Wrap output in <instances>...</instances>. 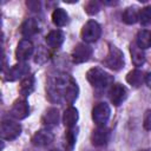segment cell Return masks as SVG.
<instances>
[{
    "label": "cell",
    "instance_id": "13",
    "mask_svg": "<svg viewBox=\"0 0 151 151\" xmlns=\"http://www.w3.org/2000/svg\"><path fill=\"white\" fill-rule=\"evenodd\" d=\"M64 40H65V34L60 29L51 31L45 38V41H46L47 46H50L52 48H59L63 45Z\"/></svg>",
    "mask_w": 151,
    "mask_h": 151
},
{
    "label": "cell",
    "instance_id": "8",
    "mask_svg": "<svg viewBox=\"0 0 151 151\" xmlns=\"http://www.w3.org/2000/svg\"><path fill=\"white\" fill-rule=\"evenodd\" d=\"M34 52V46L31 40L22 39L18 42L17 50H15V58L19 63H25Z\"/></svg>",
    "mask_w": 151,
    "mask_h": 151
},
{
    "label": "cell",
    "instance_id": "7",
    "mask_svg": "<svg viewBox=\"0 0 151 151\" xmlns=\"http://www.w3.org/2000/svg\"><path fill=\"white\" fill-rule=\"evenodd\" d=\"M92 53H93V50H92V47L90 45H87L85 42H80V44L76 45V47L73 48L71 57H72L73 63L83 64V63L87 61L91 58Z\"/></svg>",
    "mask_w": 151,
    "mask_h": 151
},
{
    "label": "cell",
    "instance_id": "15",
    "mask_svg": "<svg viewBox=\"0 0 151 151\" xmlns=\"http://www.w3.org/2000/svg\"><path fill=\"white\" fill-rule=\"evenodd\" d=\"M29 71V67L25 64V63H19L17 65H14L13 67H11L7 72V80H17L19 78H22L24 76H26Z\"/></svg>",
    "mask_w": 151,
    "mask_h": 151
},
{
    "label": "cell",
    "instance_id": "9",
    "mask_svg": "<svg viewBox=\"0 0 151 151\" xmlns=\"http://www.w3.org/2000/svg\"><path fill=\"white\" fill-rule=\"evenodd\" d=\"M54 139V134L48 129H41L32 136V144L37 147H45L50 145Z\"/></svg>",
    "mask_w": 151,
    "mask_h": 151
},
{
    "label": "cell",
    "instance_id": "26",
    "mask_svg": "<svg viewBox=\"0 0 151 151\" xmlns=\"http://www.w3.org/2000/svg\"><path fill=\"white\" fill-rule=\"evenodd\" d=\"M100 7H101V4L97 0H91L88 1L86 5H85V12L88 14V15H94L97 14L99 11H100Z\"/></svg>",
    "mask_w": 151,
    "mask_h": 151
},
{
    "label": "cell",
    "instance_id": "30",
    "mask_svg": "<svg viewBox=\"0 0 151 151\" xmlns=\"http://www.w3.org/2000/svg\"><path fill=\"white\" fill-rule=\"evenodd\" d=\"M4 147H5V143L2 142V139H0V151H2Z\"/></svg>",
    "mask_w": 151,
    "mask_h": 151
},
{
    "label": "cell",
    "instance_id": "28",
    "mask_svg": "<svg viewBox=\"0 0 151 151\" xmlns=\"http://www.w3.org/2000/svg\"><path fill=\"white\" fill-rule=\"evenodd\" d=\"M26 4H27V6H28L32 11H37V9H39V7H40V4H39L38 1H27Z\"/></svg>",
    "mask_w": 151,
    "mask_h": 151
},
{
    "label": "cell",
    "instance_id": "22",
    "mask_svg": "<svg viewBox=\"0 0 151 151\" xmlns=\"http://www.w3.org/2000/svg\"><path fill=\"white\" fill-rule=\"evenodd\" d=\"M52 21L57 27H63L68 22V15L65 9L55 8L52 13Z\"/></svg>",
    "mask_w": 151,
    "mask_h": 151
},
{
    "label": "cell",
    "instance_id": "24",
    "mask_svg": "<svg viewBox=\"0 0 151 151\" xmlns=\"http://www.w3.org/2000/svg\"><path fill=\"white\" fill-rule=\"evenodd\" d=\"M64 145L66 151H72L74 149L76 145V140H77V133L74 132L73 127L72 129H67V131H65V136H64Z\"/></svg>",
    "mask_w": 151,
    "mask_h": 151
},
{
    "label": "cell",
    "instance_id": "20",
    "mask_svg": "<svg viewBox=\"0 0 151 151\" xmlns=\"http://www.w3.org/2000/svg\"><path fill=\"white\" fill-rule=\"evenodd\" d=\"M136 45L142 48V50H146L151 46V33L147 29H142L138 32L137 34V39H136Z\"/></svg>",
    "mask_w": 151,
    "mask_h": 151
},
{
    "label": "cell",
    "instance_id": "21",
    "mask_svg": "<svg viewBox=\"0 0 151 151\" xmlns=\"http://www.w3.org/2000/svg\"><path fill=\"white\" fill-rule=\"evenodd\" d=\"M122 20L127 25H133L139 21V12L136 7H127L122 14Z\"/></svg>",
    "mask_w": 151,
    "mask_h": 151
},
{
    "label": "cell",
    "instance_id": "16",
    "mask_svg": "<svg viewBox=\"0 0 151 151\" xmlns=\"http://www.w3.org/2000/svg\"><path fill=\"white\" fill-rule=\"evenodd\" d=\"M78 118H79V113H78V110L74 107V106H68L65 112H64V117H63V122H64V125L67 127V129H72L74 127V125L77 124L78 122Z\"/></svg>",
    "mask_w": 151,
    "mask_h": 151
},
{
    "label": "cell",
    "instance_id": "17",
    "mask_svg": "<svg viewBox=\"0 0 151 151\" xmlns=\"http://www.w3.org/2000/svg\"><path fill=\"white\" fill-rule=\"evenodd\" d=\"M130 53H131V59H132V63L134 66H142L144 65L145 63V53H144V50L139 48L136 42H132L130 45Z\"/></svg>",
    "mask_w": 151,
    "mask_h": 151
},
{
    "label": "cell",
    "instance_id": "34",
    "mask_svg": "<svg viewBox=\"0 0 151 151\" xmlns=\"http://www.w3.org/2000/svg\"><path fill=\"white\" fill-rule=\"evenodd\" d=\"M51 151H59V150H51Z\"/></svg>",
    "mask_w": 151,
    "mask_h": 151
},
{
    "label": "cell",
    "instance_id": "3",
    "mask_svg": "<svg viewBox=\"0 0 151 151\" xmlns=\"http://www.w3.org/2000/svg\"><path fill=\"white\" fill-rule=\"evenodd\" d=\"M104 65L113 71H119L124 67L125 65V59H124V54L123 52L114 45L110 44L109 47V52L106 58L104 59Z\"/></svg>",
    "mask_w": 151,
    "mask_h": 151
},
{
    "label": "cell",
    "instance_id": "29",
    "mask_svg": "<svg viewBox=\"0 0 151 151\" xmlns=\"http://www.w3.org/2000/svg\"><path fill=\"white\" fill-rule=\"evenodd\" d=\"M144 77H145V83H146V85L150 87V86H151V73H146Z\"/></svg>",
    "mask_w": 151,
    "mask_h": 151
},
{
    "label": "cell",
    "instance_id": "4",
    "mask_svg": "<svg viewBox=\"0 0 151 151\" xmlns=\"http://www.w3.org/2000/svg\"><path fill=\"white\" fill-rule=\"evenodd\" d=\"M101 35V27L96 20H88L81 28V38L85 44L96 42Z\"/></svg>",
    "mask_w": 151,
    "mask_h": 151
},
{
    "label": "cell",
    "instance_id": "10",
    "mask_svg": "<svg viewBox=\"0 0 151 151\" xmlns=\"http://www.w3.org/2000/svg\"><path fill=\"white\" fill-rule=\"evenodd\" d=\"M109 97L114 106H119L127 98V88L122 84H114L109 91Z\"/></svg>",
    "mask_w": 151,
    "mask_h": 151
},
{
    "label": "cell",
    "instance_id": "12",
    "mask_svg": "<svg viewBox=\"0 0 151 151\" xmlns=\"http://www.w3.org/2000/svg\"><path fill=\"white\" fill-rule=\"evenodd\" d=\"M110 137V131L106 126H97V129L93 130L91 140L94 146H104Z\"/></svg>",
    "mask_w": 151,
    "mask_h": 151
},
{
    "label": "cell",
    "instance_id": "27",
    "mask_svg": "<svg viewBox=\"0 0 151 151\" xmlns=\"http://www.w3.org/2000/svg\"><path fill=\"white\" fill-rule=\"evenodd\" d=\"M143 125H144V129L146 131H150V129H151V111L150 110H147L146 113H145Z\"/></svg>",
    "mask_w": 151,
    "mask_h": 151
},
{
    "label": "cell",
    "instance_id": "6",
    "mask_svg": "<svg viewBox=\"0 0 151 151\" xmlns=\"http://www.w3.org/2000/svg\"><path fill=\"white\" fill-rule=\"evenodd\" d=\"M111 116V109L106 103H98L92 109V120L97 126H105Z\"/></svg>",
    "mask_w": 151,
    "mask_h": 151
},
{
    "label": "cell",
    "instance_id": "19",
    "mask_svg": "<svg viewBox=\"0 0 151 151\" xmlns=\"http://www.w3.org/2000/svg\"><path fill=\"white\" fill-rule=\"evenodd\" d=\"M42 123L47 127L58 125V123H59V111H58V109H55V107L48 109L42 116Z\"/></svg>",
    "mask_w": 151,
    "mask_h": 151
},
{
    "label": "cell",
    "instance_id": "11",
    "mask_svg": "<svg viewBox=\"0 0 151 151\" xmlns=\"http://www.w3.org/2000/svg\"><path fill=\"white\" fill-rule=\"evenodd\" d=\"M11 114L17 119H25L29 114V105L25 98L17 99L11 109Z\"/></svg>",
    "mask_w": 151,
    "mask_h": 151
},
{
    "label": "cell",
    "instance_id": "1",
    "mask_svg": "<svg viewBox=\"0 0 151 151\" xmlns=\"http://www.w3.org/2000/svg\"><path fill=\"white\" fill-rule=\"evenodd\" d=\"M47 96L52 101H60L64 99L67 104H73L79 94V87L76 80L68 74H57L48 79Z\"/></svg>",
    "mask_w": 151,
    "mask_h": 151
},
{
    "label": "cell",
    "instance_id": "25",
    "mask_svg": "<svg viewBox=\"0 0 151 151\" xmlns=\"http://www.w3.org/2000/svg\"><path fill=\"white\" fill-rule=\"evenodd\" d=\"M139 21H140L142 26H144V27L150 26V24H151V7L150 6L144 7L139 12Z\"/></svg>",
    "mask_w": 151,
    "mask_h": 151
},
{
    "label": "cell",
    "instance_id": "31",
    "mask_svg": "<svg viewBox=\"0 0 151 151\" xmlns=\"http://www.w3.org/2000/svg\"><path fill=\"white\" fill-rule=\"evenodd\" d=\"M1 46H2V39H1V34H0V48H1Z\"/></svg>",
    "mask_w": 151,
    "mask_h": 151
},
{
    "label": "cell",
    "instance_id": "14",
    "mask_svg": "<svg viewBox=\"0 0 151 151\" xmlns=\"http://www.w3.org/2000/svg\"><path fill=\"white\" fill-rule=\"evenodd\" d=\"M20 31L25 38H31L39 32V24L34 18H28L22 22Z\"/></svg>",
    "mask_w": 151,
    "mask_h": 151
},
{
    "label": "cell",
    "instance_id": "18",
    "mask_svg": "<svg viewBox=\"0 0 151 151\" xmlns=\"http://www.w3.org/2000/svg\"><path fill=\"white\" fill-rule=\"evenodd\" d=\"M34 85H35V80L33 76H26L19 86V92L22 97H28L33 91H34Z\"/></svg>",
    "mask_w": 151,
    "mask_h": 151
},
{
    "label": "cell",
    "instance_id": "32",
    "mask_svg": "<svg viewBox=\"0 0 151 151\" xmlns=\"http://www.w3.org/2000/svg\"><path fill=\"white\" fill-rule=\"evenodd\" d=\"M0 25H1V12H0Z\"/></svg>",
    "mask_w": 151,
    "mask_h": 151
},
{
    "label": "cell",
    "instance_id": "23",
    "mask_svg": "<svg viewBox=\"0 0 151 151\" xmlns=\"http://www.w3.org/2000/svg\"><path fill=\"white\" fill-rule=\"evenodd\" d=\"M126 81L132 85L133 87H139L142 85V83L144 81V73L138 70V68H134L132 71H130L126 76Z\"/></svg>",
    "mask_w": 151,
    "mask_h": 151
},
{
    "label": "cell",
    "instance_id": "2",
    "mask_svg": "<svg viewBox=\"0 0 151 151\" xmlns=\"http://www.w3.org/2000/svg\"><path fill=\"white\" fill-rule=\"evenodd\" d=\"M86 79L94 88H99V90L106 88L113 83V77L100 67L90 68L86 72Z\"/></svg>",
    "mask_w": 151,
    "mask_h": 151
},
{
    "label": "cell",
    "instance_id": "33",
    "mask_svg": "<svg viewBox=\"0 0 151 151\" xmlns=\"http://www.w3.org/2000/svg\"><path fill=\"white\" fill-rule=\"evenodd\" d=\"M140 151H150L149 149H146V150H140Z\"/></svg>",
    "mask_w": 151,
    "mask_h": 151
},
{
    "label": "cell",
    "instance_id": "5",
    "mask_svg": "<svg viewBox=\"0 0 151 151\" xmlns=\"http://www.w3.org/2000/svg\"><path fill=\"white\" fill-rule=\"evenodd\" d=\"M21 133V125L13 120H5L0 123V139L14 140Z\"/></svg>",
    "mask_w": 151,
    "mask_h": 151
}]
</instances>
